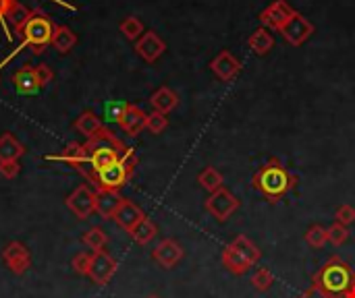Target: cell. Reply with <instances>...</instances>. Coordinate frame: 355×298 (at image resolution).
I'll list each match as a JSON object with an SVG mask.
<instances>
[{"label":"cell","instance_id":"6da1fadb","mask_svg":"<svg viewBox=\"0 0 355 298\" xmlns=\"http://www.w3.org/2000/svg\"><path fill=\"white\" fill-rule=\"evenodd\" d=\"M297 183L300 178L279 158L268 160L252 176L254 189L270 203H279L285 195H289L297 187Z\"/></svg>","mask_w":355,"mask_h":298},{"label":"cell","instance_id":"7a4b0ae2","mask_svg":"<svg viewBox=\"0 0 355 298\" xmlns=\"http://www.w3.org/2000/svg\"><path fill=\"white\" fill-rule=\"evenodd\" d=\"M127 145L114 135L110 133L108 129H100L92 139H87L85 143V156H87V162H85V168H83V176H87L92 183L96 180V174L100 170H104L106 166L119 162L125 153H127Z\"/></svg>","mask_w":355,"mask_h":298},{"label":"cell","instance_id":"3957f363","mask_svg":"<svg viewBox=\"0 0 355 298\" xmlns=\"http://www.w3.org/2000/svg\"><path fill=\"white\" fill-rule=\"evenodd\" d=\"M54 27H56V25H54L42 10H31L29 17L15 29V33L21 37V44L17 46V50H15L10 56H6V58L2 60L0 66H4L15 54H19V52L25 50V48H31L33 54H42V52L52 44Z\"/></svg>","mask_w":355,"mask_h":298},{"label":"cell","instance_id":"277c9868","mask_svg":"<svg viewBox=\"0 0 355 298\" xmlns=\"http://www.w3.org/2000/svg\"><path fill=\"white\" fill-rule=\"evenodd\" d=\"M355 282V274L352 266L343 261L341 257L333 255L327 259V263L314 274L312 284L318 286L322 292H327L331 298H345L347 290Z\"/></svg>","mask_w":355,"mask_h":298},{"label":"cell","instance_id":"5b68a950","mask_svg":"<svg viewBox=\"0 0 355 298\" xmlns=\"http://www.w3.org/2000/svg\"><path fill=\"white\" fill-rule=\"evenodd\" d=\"M260 259H262V251L245 234L235 236L223 251V266L235 276L248 274Z\"/></svg>","mask_w":355,"mask_h":298},{"label":"cell","instance_id":"8992f818","mask_svg":"<svg viewBox=\"0 0 355 298\" xmlns=\"http://www.w3.org/2000/svg\"><path fill=\"white\" fill-rule=\"evenodd\" d=\"M135 166H137V156H135L133 147H129L127 153L119 162H114V164L106 166L104 170H100L96 174V180L94 183L98 185V189L119 191V189H123L129 183V178L135 172Z\"/></svg>","mask_w":355,"mask_h":298},{"label":"cell","instance_id":"52a82bcc","mask_svg":"<svg viewBox=\"0 0 355 298\" xmlns=\"http://www.w3.org/2000/svg\"><path fill=\"white\" fill-rule=\"evenodd\" d=\"M239 205H241L239 199L225 187L216 193H210V197L206 199V212L216 222H227L239 209Z\"/></svg>","mask_w":355,"mask_h":298},{"label":"cell","instance_id":"ba28073f","mask_svg":"<svg viewBox=\"0 0 355 298\" xmlns=\"http://www.w3.org/2000/svg\"><path fill=\"white\" fill-rule=\"evenodd\" d=\"M281 35H283V39L289 44V46H302V44H306L310 37H312V33H314V23L306 17V15H302L300 10H295L293 15H291V19L283 25V29L279 31Z\"/></svg>","mask_w":355,"mask_h":298},{"label":"cell","instance_id":"9c48e42d","mask_svg":"<svg viewBox=\"0 0 355 298\" xmlns=\"http://www.w3.org/2000/svg\"><path fill=\"white\" fill-rule=\"evenodd\" d=\"M295 12V8L287 2V0H275L272 4H268L262 12H260V23L262 27L270 29V31H281L283 25L291 19V15Z\"/></svg>","mask_w":355,"mask_h":298},{"label":"cell","instance_id":"30bf717a","mask_svg":"<svg viewBox=\"0 0 355 298\" xmlns=\"http://www.w3.org/2000/svg\"><path fill=\"white\" fill-rule=\"evenodd\" d=\"M114 274H116V261H114L112 255H108L104 249L92 253V266H89L87 276L92 278L94 284L104 286V284L110 282V278H112Z\"/></svg>","mask_w":355,"mask_h":298},{"label":"cell","instance_id":"8fae6325","mask_svg":"<svg viewBox=\"0 0 355 298\" xmlns=\"http://www.w3.org/2000/svg\"><path fill=\"white\" fill-rule=\"evenodd\" d=\"M210 71L214 73V77L223 83L233 81L239 73H241V62L233 56V52L223 50L218 52L212 60H210Z\"/></svg>","mask_w":355,"mask_h":298},{"label":"cell","instance_id":"7c38bea8","mask_svg":"<svg viewBox=\"0 0 355 298\" xmlns=\"http://www.w3.org/2000/svg\"><path fill=\"white\" fill-rule=\"evenodd\" d=\"M2 259L6 263V268L15 274V276H21L29 270L31 266V255H29V249L23 245V243H8L2 251Z\"/></svg>","mask_w":355,"mask_h":298},{"label":"cell","instance_id":"4fadbf2b","mask_svg":"<svg viewBox=\"0 0 355 298\" xmlns=\"http://www.w3.org/2000/svg\"><path fill=\"white\" fill-rule=\"evenodd\" d=\"M94 199H96V193L87 185H81L67 197V207L79 220H87L94 214Z\"/></svg>","mask_w":355,"mask_h":298},{"label":"cell","instance_id":"5bb4252c","mask_svg":"<svg viewBox=\"0 0 355 298\" xmlns=\"http://www.w3.org/2000/svg\"><path fill=\"white\" fill-rule=\"evenodd\" d=\"M152 259L164 268V270H171L175 268L181 259H183V247L175 241V239H164L156 245V249L152 251Z\"/></svg>","mask_w":355,"mask_h":298},{"label":"cell","instance_id":"9a60e30c","mask_svg":"<svg viewBox=\"0 0 355 298\" xmlns=\"http://www.w3.org/2000/svg\"><path fill=\"white\" fill-rule=\"evenodd\" d=\"M123 197L119 191H110V189H98L96 191V199H94V212L102 218V220H112L114 214L119 212V207L123 205Z\"/></svg>","mask_w":355,"mask_h":298},{"label":"cell","instance_id":"2e32d148","mask_svg":"<svg viewBox=\"0 0 355 298\" xmlns=\"http://www.w3.org/2000/svg\"><path fill=\"white\" fill-rule=\"evenodd\" d=\"M166 50L164 39L156 31H146L137 41H135V52L146 60V62H156Z\"/></svg>","mask_w":355,"mask_h":298},{"label":"cell","instance_id":"e0dca14e","mask_svg":"<svg viewBox=\"0 0 355 298\" xmlns=\"http://www.w3.org/2000/svg\"><path fill=\"white\" fill-rule=\"evenodd\" d=\"M146 120H148V114L135 106V104H127L121 120H119V127L129 135V137H137L144 129H146Z\"/></svg>","mask_w":355,"mask_h":298},{"label":"cell","instance_id":"ac0fdd59","mask_svg":"<svg viewBox=\"0 0 355 298\" xmlns=\"http://www.w3.org/2000/svg\"><path fill=\"white\" fill-rule=\"evenodd\" d=\"M146 218V214L139 209V205H135L133 201H123V205L119 207V212L114 214V222H116V226H121L123 230H127V232H131L141 220Z\"/></svg>","mask_w":355,"mask_h":298},{"label":"cell","instance_id":"d6986e66","mask_svg":"<svg viewBox=\"0 0 355 298\" xmlns=\"http://www.w3.org/2000/svg\"><path fill=\"white\" fill-rule=\"evenodd\" d=\"M29 8H25L19 0H0V23L6 27L10 23L15 29L29 17Z\"/></svg>","mask_w":355,"mask_h":298},{"label":"cell","instance_id":"ffe728a7","mask_svg":"<svg viewBox=\"0 0 355 298\" xmlns=\"http://www.w3.org/2000/svg\"><path fill=\"white\" fill-rule=\"evenodd\" d=\"M46 160H60V162H64V164H69L71 168H75L77 172H83V168H85V162H87V156H85V145H81V143H69L62 151H60V156H48Z\"/></svg>","mask_w":355,"mask_h":298},{"label":"cell","instance_id":"44dd1931","mask_svg":"<svg viewBox=\"0 0 355 298\" xmlns=\"http://www.w3.org/2000/svg\"><path fill=\"white\" fill-rule=\"evenodd\" d=\"M150 104L154 108V112L160 114H168L179 106V95L177 91H173L171 87H158L152 95H150Z\"/></svg>","mask_w":355,"mask_h":298},{"label":"cell","instance_id":"7402d4cb","mask_svg":"<svg viewBox=\"0 0 355 298\" xmlns=\"http://www.w3.org/2000/svg\"><path fill=\"white\" fill-rule=\"evenodd\" d=\"M248 46L254 54L258 56H266L272 48H275V35L270 29L266 27H258L250 37H248Z\"/></svg>","mask_w":355,"mask_h":298},{"label":"cell","instance_id":"603a6c76","mask_svg":"<svg viewBox=\"0 0 355 298\" xmlns=\"http://www.w3.org/2000/svg\"><path fill=\"white\" fill-rule=\"evenodd\" d=\"M12 83L17 87L19 93H35L40 89L37 77H35V66H21L15 75H12Z\"/></svg>","mask_w":355,"mask_h":298},{"label":"cell","instance_id":"cb8c5ba5","mask_svg":"<svg viewBox=\"0 0 355 298\" xmlns=\"http://www.w3.org/2000/svg\"><path fill=\"white\" fill-rule=\"evenodd\" d=\"M75 44H77V35L73 33L71 27H67V25H56V27H54L52 44H50V46H52L56 52L67 54V52H71V50L75 48Z\"/></svg>","mask_w":355,"mask_h":298},{"label":"cell","instance_id":"d4e9b609","mask_svg":"<svg viewBox=\"0 0 355 298\" xmlns=\"http://www.w3.org/2000/svg\"><path fill=\"white\" fill-rule=\"evenodd\" d=\"M73 127H75L77 133H81L83 137L92 139V137L102 129V120H100V116H98L96 112L85 110V112H81V114L77 116V120L73 122Z\"/></svg>","mask_w":355,"mask_h":298},{"label":"cell","instance_id":"484cf974","mask_svg":"<svg viewBox=\"0 0 355 298\" xmlns=\"http://www.w3.org/2000/svg\"><path fill=\"white\" fill-rule=\"evenodd\" d=\"M23 153H25V147L17 137H12L10 133H4L0 137V162L19 160Z\"/></svg>","mask_w":355,"mask_h":298},{"label":"cell","instance_id":"4316f807","mask_svg":"<svg viewBox=\"0 0 355 298\" xmlns=\"http://www.w3.org/2000/svg\"><path fill=\"white\" fill-rule=\"evenodd\" d=\"M198 183L204 191L208 193H216L225 187V178L223 174L214 168V166H206L200 174H198Z\"/></svg>","mask_w":355,"mask_h":298},{"label":"cell","instance_id":"83f0119b","mask_svg":"<svg viewBox=\"0 0 355 298\" xmlns=\"http://www.w3.org/2000/svg\"><path fill=\"white\" fill-rule=\"evenodd\" d=\"M156 234H158V226H156L150 218H144V220L129 232V236H131L137 245H148V243H152V241L156 239Z\"/></svg>","mask_w":355,"mask_h":298},{"label":"cell","instance_id":"f1b7e54d","mask_svg":"<svg viewBox=\"0 0 355 298\" xmlns=\"http://www.w3.org/2000/svg\"><path fill=\"white\" fill-rule=\"evenodd\" d=\"M119 29H121V33L127 37V39H131V41H137L146 31H144V23H141V19L139 17H125L123 21H121V25H119Z\"/></svg>","mask_w":355,"mask_h":298},{"label":"cell","instance_id":"f546056e","mask_svg":"<svg viewBox=\"0 0 355 298\" xmlns=\"http://www.w3.org/2000/svg\"><path fill=\"white\" fill-rule=\"evenodd\" d=\"M306 243L312 249H322L329 243V230L322 224H312L306 232Z\"/></svg>","mask_w":355,"mask_h":298},{"label":"cell","instance_id":"4dcf8cb0","mask_svg":"<svg viewBox=\"0 0 355 298\" xmlns=\"http://www.w3.org/2000/svg\"><path fill=\"white\" fill-rule=\"evenodd\" d=\"M83 243L92 249V253H96V251H102L104 247H106V243H108V236H106V232L102 230V228H98V226H94V228H89L87 232H85V236H83Z\"/></svg>","mask_w":355,"mask_h":298},{"label":"cell","instance_id":"1f68e13d","mask_svg":"<svg viewBox=\"0 0 355 298\" xmlns=\"http://www.w3.org/2000/svg\"><path fill=\"white\" fill-rule=\"evenodd\" d=\"M272 284H275V276H272V272H270V270H266V268L256 270V274L252 276V286H254L258 292H266V290H270V288H272Z\"/></svg>","mask_w":355,"mask_h":298},{"label":"cell","instance_id":"d6a6232c","mask_svg":"<svg viewBox=\"0 0 355 298\" xmlns=\"http://www.w3.org/2000/svg\"><path fill=\"white\" fill-rule=\"evenodd\" d=\"M327 230H329V243L333 247H341V245H345L349 241V226H343V224L335 222Z\"/></svg>","mask_w":355,"mask_h":298},{"label":"cell","instance_id":"836d02e7","mask_svg":"<svg viewBox=\"0 0 355 298\" xmlns=\"http://www.w3.org/2000/svg\"><path fill=\"white\" fill-rule=\"evenodd\" d=\"M166 127H168V118H166V114H160V112H152V114H148L146 129H148L152 135H160V133H164V131H166Z\"/></svg>","mask_w":355,"mask_h":298},{"label":"cell","instance_id":"e575fe53","mask_svg":"<svg viewBox=\"0 0 355 298\" xmlns=\"http://www.w3.org/2000/svg\"><path fill=\"white\" fill-rule=\"evenodd\" d=\"M71 266H73L75 274H79V276H87L89 266H92V253H77V255L73 257Z\"/></svg>","mask_w":355,"mask_h":298},{"label":"cell","instance_id":"d590c367","mask_svg":"<svg viewBox=\"0 0 355 298\" xmlns=\"http://www.w3.org/2000/svg\"><path fill=\"white\" fill-rule=\"evenodd\" d=\"M335 222H339V224H343V226H352V224L355 222L354 205H349V203L341 205V207L335 212Z\"/></svg>","mask_w":355,"mask_h":298},{"label":"cell","instance_id":"8d00e7d4","mask_svg":"<svg viewBox=\"0 0 355 298\" xmlns=\"http://www.w3.org/2000/svg\"><path fill=\"white\" fill-rule=\"evenodd\" d=\"M35 77H37L40 89L42 87H48L54 81V73H52V68L48 64H35Z\"/></svg>","mask_w":355,"mask_h":298},{"label":"cell","instance_id":"74e56055","mask_svg":"<svg viewBox=\"0 0 355 298\" xmlns=\"http://www.w3.org/2000/svg\"><path fill=\"white\" fill-rule=\"evenodd\" d=\"M21 172V166H19V160H8V162H0V176L2 178H15L19 176Z\"/></svg>","mask_w":355,"mask_h":298},{"label":"cell","instance_id":"f35d334b","mask_svg":"<svg viewBox=\"0 0 355 298\" xmlns=\"http://www.w3.org/2000/svg\"><path fill=\"white\" fill-rule=\"evenodd\" d=\"M125 108H127L125 102H112V104H108V106H106V110H108V120H114V122L119 124V120H121Z\"/></svg>","mask_w":355,"mask_h":298},{"label":"cell","instance_id":"ab89813d","mask_svg":"<svg viewBox=\"0 0 355 298\" xmlns=\"http://www.w3.org/2000/svg\"><path fill=\"white\" fill-rule=\"evenodd\" d=\"M297 298H331V297H329L327 292H322L318 286H314V284H312L306 292H302Z\"/></svg>","mask_w":355,"mask_h":298},{"label":"cell","instance_id":"60d3db41","mask_svg":"<svg viewBox=\"0 0 355 298\" xmlns=\"http://www.w3.org/2000/svg\"><path fill=\"white\" fill-rule=\"evenodd\" d=\"M345 298H355V282L352 284V288L347 290V295H345Z\"/></svg>","mask_w":355,"mask_h":298},{"label":"cell","instance_id":"b9f144b4","mask_svg":"<svg viewBox=\"0 0 355 298\" xmlns=\"http://www.w3.org/2000/svg\"><path fill=\"white\" fill-rule=\"evenodd\" d=\"M148 298H160V297H156V295H152V297H148Z\"/></svg>","mask_w":355,"mask_h":298}]
</instances>
